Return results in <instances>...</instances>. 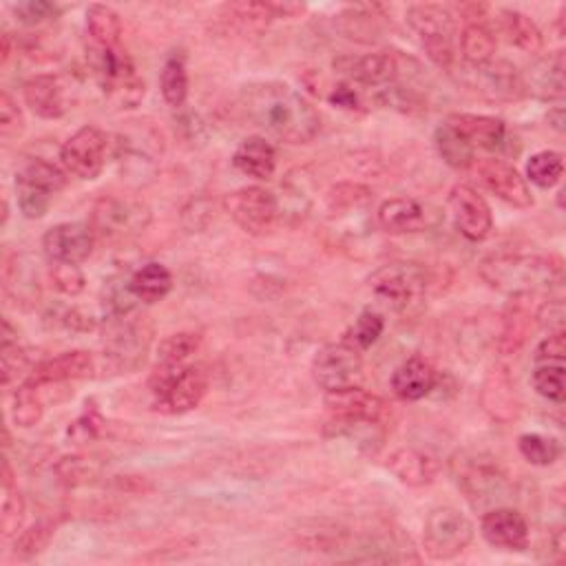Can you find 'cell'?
Here are the masks:
<instances>
[{
	"mask_svg": "<svg viewBox=\"0 0 566 566\" xmlns=\"http://www.w3.org/2000/svg\"><path fill=\"white\" fill-rule=\"evenodd\" d=\"M243 117L286 144H307L322 131V115L284 83H255L239 91Z\"/></svg>",
	"mask_w": 566,
	"mask_h": 566,
	"instance_id": "obj_1",
	"label": "cell"
},
{
	"mask_svg": "<svg viewBox=\"0 0 566 566\" xmlns=\"http://www.w3.org/2000/svg\"><path fill=\"white\" fill-rule=\"evenodd\" d=\"M480 277L487 286L505 294H536L562 284V260L555 255L498 253L480 264Z\"/></svg>",
	"mask_w": 566,
	"mask_h": 566,
	"instance_id": "obj_2",
	"label": "cell"
},
{
	"mask_svg": "<svg viewBox=\"0 0 566 566\" xmlns=\"http://www.w3.org/2000/svg\"><path fill=\"white\" fill-rule=\"evenodd\" d=\"M450 471L456 487L476 510L489 512L493 507H502L514 498V482L507 471L502 469L498 458L485 452H456L450 461Z\"/></svg>",
	"mask_w": 566,
	"mask_h": 566,
	"instance_id": "obj_3",
	"label": "cell"
},
{
	"mask_svg": "<svg viewBox=\"0 0 566 566\" xmlns=\"http://www.w3.org/2000/svg\"><path fill=\"white\" fill-rule=\"evenodd\" d=\"M87 55L93 78L115 109H136L142 102L147 85L127 51L122 47L102 49L91 45Z\"/></svg>",
	"mask_w": 566,
	"mask_h": 566,
	"instance_id": "obj_4",
	"label": "cell"
},
{
	"mask_svg": "<svg viewBox=\"0 0 566 566\" xmlns=\"http://www.w3.org/2000/svg\"><path fill=\"white\" fill-rule=\"evenodd\" d=\"M162 153L164 138L160 129L144 120L127 122V127L115 136V162L120 175L136 186L153 181L160 171Z\"/></svg>",
	"mask_w": 566,
	"mask_h": 566,
	"instance_id": "obj_5",
	"label": "cell"
},
{
	"mask_svg": "<svg viewBox=\"0 0 566 566\" xmlns=\"http://www.w3.org/2000/svg\"><path fill=\"white\" fill-rule=\"evenodd\" d=\"M410 29L416 34L420 47L436 67L456 70V21L454 14L433 3L412 5L405 14Z\"/></svg>",
	"mask_w": 566,
	"mask_h": 566,
	"instance_id": "obj_6",
	"label": "cell"
},
{
	"mask_svg": "<svg viewBox=\"0 0 566 566\" xmlns=\"http://www.w3.org/2000/svg\"><path fill=\"white\" fill-rule=\"evenodd\" d=\"M335 67L350 80L369 89H383L394 83H405L420 72V65L401 51H376L367 55H348L335 62Z\"/></svg>",
	"mask_w": 566,
	"mask_h": 566,
	"instance_id": "obj_7",
	"label": "cell"
},
{
	"mask_svg": "<svg viewBox=\"0 0 566 566\" xmlns=\"http://www.w3.org/2000/svg\"><path fill=\"white\" fill-rule=\"evenodd\" d=\"M474 533V523L461 510L436 507L423 525V549L436 562L454 559L471 544Z\"/></svg>",
	"mask_w": 566,
	"mask_h": 566,
	"instance_id": "obj_8",
	"label": "cell"
},
{
	"mask_svg": "<svg viewBox=\"0 0 566 566\" xmlns=\"http://www.w3.org/2000/svg\"><path fill=\"white\" fill-rule=\"evenodd\" d=\"M151 222V211L136 200H122L115 196L100 198L89 215V226L96 239L115 243L129 241L144 232Z\"/></svg>",
	"mask_w": 566,
	"mask_h": 566,
	"instance_id": "obj_9",
	"label": "cell"
},
{
	"mask_svg": "<svg viewBox=\"0 0 566 566\" xmlns=\"http://www.w3.org/2000/svg\"><path fill=\"white\" fill-rule=\"evenodd\" d=\"M151 343V326L142 319L127 317L109 319L104 332V359L117 374H129L144 365Z\"/></svg>",
	"mask_w": 566,
	"mask_h": 566,
	"instance_id": "obj_10",
	"label": "cell"
},
{
	"mask_svg": "<svg viewBox=\"0 0 566 566\" xmlns=\"http://www.w3.org/2000/svg\"><path fill=\"white\" fill-rule=\"evenodd\" d=\"M367 286L376 299H381L392 310H407L427 294L429 275L420 264L392 262L372 273Z\"/></svg>",
	"mask_w": 566,
	"mask_h": 566,
	"instance_id": "obj_11",
	"label": "cell"
},
{
	"mask_svg": "<svg viewBox=\"0 0 566 566\" xmlns=\"http://www.w3.org/2000/svg\"><path fill=\"white\" fill-rule=\"evenodd\" d=\"M458 80L489 102H518L527 96L523 74L507 60H489L485 65H461Z\"/></svg>",
	"mask_w": 566,
	"mask_h": 566,
	"instance_id": "obj_12",
	"label": "cell"
},
{
	"mask_svg": "<svg viewBox=\"0 0 566 566\" xmlns=\"http://www.w3.org/2000/svg\"><path fill=\"white\" fill-rule=\"evenodd\" d=\"M224 209L243 232L255 237L266 235L281 215L277 196L264 186L237 188V191L226 196Z\"/></svg>",
	"mask_w": 566,
	"mask_h": 566,
	"instance_id": "obj_13",
	"label": "cell"
},
{
	"mask_svg": "<svg viewBox=\"0 0 566 566\" xmlns=\"http://www.w3.org/2000/svg\"><path fill=\"white\" fill-rule=\"evenodd\" d=\"M361 376L363 352L345 339L324 345L312 361V379L326 392L352 388Z\"/></svg>",
	"mask_w": 566,
	"mask_h": 566,
	"instance_id": "obj_14",
	"label": "cell"
},
{
	"mask_svg": "<svg viewBox=\"0 0 566 566\" xmlns=\"http://www.w3.org/2000/svg\"><path fill=\"white\" fill-rule=\"evenodd\" d=\"M109 138L98 127L78 129L60 149V162L78 179H96L106 162Z\"/></svg>",
	"mask_w": 566,
	"mask_h": 566,
	"instance_id": "obj_15",
	"label": "cell"
},
{
	"mask_svg": "<svg viewBox=\"0 0 566 566\" xmlns=\"http://www.w3.org/2000/svg\"><path fill=\"white\" fill-rule=\"evenodd\" d=\"M96 235L89 224L65 222L55 224L42 235V250L51 264L80 266L93 253Z\"/></svg>",
	"mask_w": 566,
	"mask_h": 566,
	"instance_id": "obj_16",
	"label": "cell"
},
{
	"mask_svg": "<svg viewBox=\"0 0 566 566\" xmlns=\"http://www.w3.org/2000/svg\"><path fill=\"white\" fill-rule=\"evenodd\" d=\"M474 168H476L480 181L502 202H507L510 206H516V209L533 206V196H531V188H529L527 179L510 162L485 158V160H476Z\"/></svg>",
	"mask_w": 566,
	"mask_h": 566,
	"instance_id": "obj_17",
	"label": "cell"
},
{
	"mask_svg": "<svg viewBox=\"0 0 566 566\" xmlns=\"http://www.w3.org/2000/svg\"><path fill=\"white\" fill-rule=\"evenodd\" d=\"M450 211L458 232L469 241H482L493 230V215L485 198L469 184H456L450 193Z\"/></svg>",
	"mask_w": 566,
	"mask_h": 566,
	"instance_id": "obj_18",
	"label": "cell"
},
{
	"mask_svg": "<svg viewBox=\"0 0 566 566\" xmlns=\"http://www.w3.org/2000/svg\"><path fill=\"white\" fill-rule=\"evenodd\" d=\"M93 369H96V361L87 350H70L36 363L29 369L25 383L32 388H42V386L83 381L93 376Z\"/></svg>",
	"mask_w": 566,
	"mask_h": 566,
	"instance_id": "obj_19",
	"label": "cell"
},
{
	"mask_svg": "<svg viewBox=\"0 0 566 566\" xmlns=\"http://www.w3.org/2000/svg\"><path fill=\"white\" fill-rule=\"evenodd\" d=\"M482 538L502 551L525 553L531 542V531L525 516L512 507H493L482 514Z\"/></svg>",
	"mask_w": 566,
	"mask_h": 566,
	"instance_id": "obj_20",
	"label": "cell"
},
{
	"mask_svg": "<svg viewBox=\"0 0 566 566\" xmlns=\"http://www.w3.org/2000/svg\"><path fill=\"white\" fill-rule=\"evenodd\" d=\"M324 405L332 414V418H339V420L386 423V418L390 416V405L386 399L376 397L372 392H365L359 386L326 392Z\"/></svg>",
	"mask_w": 566,
	"mask_h": 566,
	"instance_id": "obj_21",
	"label": "cell"
},
{
	"mask_svg": "<svg viewBox=\"0 0 566 566\" xmlns=\"http://www.w3.org/2000/svg\"><path fill=\"white\" fill-rule=\"evenodd\" d=\"M525 91L544 102H559L566 96V58L564 51H551L536 58L523 74Z\"/></svg>",
	"mask_w": 566,
	"mask_h": 566,
	"instance_id": "obj_22",
	"label": "cell"
},
{
	"mask_svg": "<svg viewBox=\"0 0 566 566\" xmlns=\"http://www.w3.org/2000/svg\"><path fill=\"white\" fill-rule=\"evenodd\" d=\"M482 410L498 423H512L520 416V399L516 383L505 365H493L480 390Z\"/></svg>",
	"mask_w": 566,
	"mask_h": 566,
	"instance_id": "obj_23",
	"label": "cell"
},
{
	"mask_svg": "<svg viewBox=\"0 0 566 566\" xmlns=\"http://www.w3.org/2000/svg\"><path fill=\"white\" fill-rule=\"evenodd\" d=\"M209 392V374L202 367L188 365L179 379L160 397L153 401V410L160 414L177 416L196 410Z\"/></svg>",
	"mask_w": 566,
	"mask_h": 566,
	"instance_id": "obj_24",
	"label": "cell"
},
{
	"mask_svg": "<svg viewBox=\"0 0 566 566\" xmlns=\"http://www.w3.org/2000/svg\"><path fill=\"white\" fill-rule=\"evenodd\" d=\"M450 129H454L474 151H495L507 142V124L493 115L476 113H454L445 120Z\"/></svg>",
	"mask_w": 566,
	"mask_h": 566,
	"instance_id": "obj_25",
	"label": "cell"
},
{
	"mask_svg": "<svg viewBox=\"0 0 566 566\" xmlns=\"http://www.w3.org/2000/svg\"><path fill=\"white\" fill-rule=\"evenodd\" d=\"M533 294H512L505 312H502V330L498 337V350L505 356H514L523 350L536 322Z\"/></svg>",
	"mask_w": 566,
	"mask_h": 566,
	"instance_id": "obj_26",
	"label": "cell"
},
{
	"mask_svg": "<svg viewBox=\"0 0 566 566\" xmlns=\"http://www.w3.org/2000/svg\"><path fill=\"white\" fill-rule=\"evenodd\" d=\"M67 87L53 74H38L29 78L23 87L25 102L29 111L42 120H58L67 113Z\"/></svg>",
	"mask_w": 566,
	"mask_h": 566,
	"instance_id": "obj_27",
	"label": "cell"
},
{
	"mask_svg": "<svg viewBox=\"0 0 566 566\" xmlns=\"http://www.w3.org/2000/svg\"><path fill=\"white\" fill-rule=\"evenodd\" d=\"M436 383V369L420 356L407 359L392 376V390L401 401H420L433 392Z\"/></svg>",
	"mask_w": 566,
	"mask_h": 566,
	"instance_id": "obj_28",
	"label": "cell"
},
{
	"mask_svg": "<svg viewBox=\"0 0 566 566\" xmlns=\"http://www.w3.org/2000/svg\"><path fill=\"white\" fill-rule=\"evenodd\" d=\"M388 469L407 487H427L440 474V463L420 450L401 448L388 458Z\"/></svg>",
	"mask_w": 566,
	"mask_h": 566,
	"instance_id": "obj_29",
	"label": "cell"
},
{
	"mask_svg": "<svg viewBox=\"0 0 566 566\" xmlns=\"http://www.w3.org/2000/svg\"><path fill=\"white\" fill-rule=\"evenodd\" d=\"M376 222L390 235L418 232L427 224V211L412 198H392L376 211Z\"/></svg>",
	"mask_w": 566,
	"mask_h": 566,
	"instance_id": "obj_30",
	"label": "cell"
},
{
	"mask_svg": "<svg viewBox=\"0 0 566 566\" xmlns=\"http://www.w3.org/2000/svg\"><path fill=\"white\" fill-rule=\"evenodd\" d=\"M3 288L5 294L12 297L16 303L29 307L40 299V284L38 271L29 264L23 255H5L3 262Z\"/></svg>",
	"mask_w": 566,
	"mask_h": 566,
	"instance_id": "obj_31",
	"label": "cell"
},
{
	"mask_svg": "<svg viewBox=\"0 0 566 566\" xmlns=\"http://www.w3.org/2000/svg\"><path fill=\"white\" fill-rule=\"evenodd\" d=\"M232 164L239 173L253 177V179H260V181H266L275 175L277 151L266 138H260V136L248 138L237 147V151L232 155Z\"/></svg>",
	"mask_w": 566,
	"mask_h": 566,
	"instance_id": "obj_32",
	"label": "cell"
},
{
	"mask_svg": "<svg viewBox=\"0 0 566 566\" xmlns=\"http://www.w3.org/2000/svg\"><path fill=\"white\" fill-rule=\"evenodd\" d=\"M480 12L476 16H469L463 32H461V51L465 65H485V62L493 60L498 40L491 32V27L482 21Z\"/></svg>",
	"mask_w": 566,
	"mask_h": 566,
	"instance_id": "obj_33",
	"label": "cell"
},
{
	"mask_svg": "<svg viewBox=\"0 0 566 566\" xmlns=\"http://www.w3.org/2000/svg\"><path fill=\"white\" fill-rule=\"evenodd\" d=\"M129 288L138 301L158 303L173 290V275L166 266L151 262L129 277Z\"/></svg>",
	"mask_w": 566,
	"mask_h": 566,
	"instance_id": "obj_34",
	"label": "cell"
},
{
	"mask_svg": "<svg viewBox=\"0 0 566 566\" xmlns=\"http://www.w3.org/2000/svg\"><path fill=\"white\" fill-rule=\"evenodd\" d=\"M500 27L505 32L512 45L523 49L525 53H538L544 47V36L533 18L518 10H502L500 12Z\"/></svg>",
	"mask_w": 566,
	"mask_h": 566,
	"instance_id": "obj_35",
	"label": "cell"
},
{
	"mask_svg": "<svg viewBox=\"0 0 566 566\" xmlns=\"http://www.w3.org/2000/svg\"><path fill=\"white\" fill-rule=\"evenodd\" d=\"M87 36L93 47H102V49L120 47L122 21L117 12L106 5H91L87 10Z\"/></svg>",
	"mask_w": 566,
	"mask_h": 566,
	"instance_id": "obj_36",
	"label": "cell"
},
{
	"mask_svg": "<svg viewBox=\"0 0 566 566\" xmlns=\"http://www.w3.org/2000/svg\"><path fill=\"white\" fill-rule=\"evenodd\" d=\"M16 184H27L49 196H58L67 186V171L58 168L47 160H29L18 173Z\"/></svg>",
	"mask_w": 566,
	"mask_h": 566,
	"instance_id": "obj_37",
	"label": "cell"
},
{
	"mask_svg": "<svg viewBox=\"0 0 566 566\" xmlns=\"http://www.w3.org/2000/svg\"><path fill=\"white\" fill-rule=\"evenodd\" d=\"M0 367H3V388H10L21 376L29 374V356L18 343V332L3 322V348H0Z\"/></svg>",
	"mask_w": 566,
	"mask_h": 566,
	"instance_id": "obj_38",
	"label": "cell"
},
{
	"mask_svg": "<svg viewBox=\"0 0 566 566\" xmlns=\"http://www.w3.org/2000/svg\"><path fill=\"white\" fill-rule=\"evenodd\" d=\"M160 91L164 102L171 109H181L188 98V72H186V60L184 55L173 53L162 67L160 74Z\"/></svg>",
	"mask_w": 566,
	"mask_h": 566,
	"instance_id": "obj_39",
	"label": "cell"
},
{
	"mask_svg": "<svg viewBox=\"0 0 566 566\" xmlns=\"http://www.w3.org/2000/svg\"><path fill=\"white\" fill-rule=\"evenodd\" d=\"M433 142H436L438 155L443 158L445 164H450L452 168L465 171V168L474 166V162H476V151H474L454 129H450L445 122L440 124V127L436 129Z\"/></svg>",
	"mask_w": 566,
	"mask_h": 566,
	"instance_id": "obj_40",
	"label": "cell"
},
{
	"mask_svg": "<svg viewBox=\"0 0 566 566\" xmlns=\"http://www.w3.org/2000/svg\"><path fill=\"white\" fill-rule=\"evenodd\" d=\"M518 450L525 461L538 467H549L562 456V445L557 438L544 433H523L518 438Z\"/></svg>",
	"mask_w": 566,
	"mask_h": 566,
	"instance_id": "obj_41",
	"label": "cell"
},
{
	"mask_svg": "<svg viewBox=\"0 0 566 566\" xmlns=\"http://www.w3.org/2000/svg\"><path fill=\"white\" fill-rule=\"evenodd\" d=\"M372 202V188L365 184H354V181H341L332 186V191L328 193V211L332 215H343L356 209H363Z\"/></svg>",
	"mask_w": 566,
	"mask_h": 566,
	"instance_id": "obj_42",
	"label": "cell"
},
{
	"mask_svg": "<svg viewBox=\"0 0 566 566\" xmlns=\"http://www.w3.org/2000/svg\"><path fill=\"white\" fill-rule=\"evenodd\" d=\"M564 173V160L557 151H540L527 162V177L540 188H553L559 184Z\"/></svg>",
	"mask_w": 566,
	"mask_h": 566,
	"instance_id": "obj_43",
	"label": "cell"
},
{
	"mask_svg": "<svg viewBox=\"0 0 566 566\" xmlns=\"http://www.w3.org/2000/svg\"><path fill=\"white\" fill-rule=\"evenodd\" d=\"M376 102H379L381 106L394 109L399 113H407V115L423 113L427 109L425 98L407 83H394V85L379 89L376 91Z\"/></svg>",
	"mask_w": 566,
	"mask_h": 566,
	"instance_id": "obj_44",
	"label": "cell"
},
{
	"mask_svg": "<svg viewBox=\"0 0 566 566\" xmlns=\"http://www.w3.org/2000/svg\"><path fill=\"white\" fill-rule=\"evenodd\" d=\"M42 414H45V405L40 401L38 388L23 383L12 399V420L16 423V427L29 429L42 420Z\"/></svg>",
	"mask_w": 566,
	"mask_h": 566,
	"instance_id": "obj_45",
	"label": "cell"
},
{
	"mask_svg": "<svg viewBox=\"0 0 566 566\" xmlns=\"http://www.w3.org/2000/svg\"><path fill=\"white\" fill-rule=\"evenodd\" d=\"M531 383L540 397L562 403L566 397L564 363H536V369L531 374Z\"/></svg>",
	"mask_w": 566,
	"mask_h": 566,
	"instance_id": "obj_46",
	"label": "cell"
},
{
	"mask_svg": "<svg viewBox=\"0 0 566 566\" xmlns=\"http://www.w3.org/2000/svg\"><path fill=\"white\" fill-rule=\"evenodd\" d=\"M383 330H386V319L381 317V314L372 312V310H365V312L359 314V319L345 332L343 339L363 352V350L372 348L376 341H379Z\"/></svg>",
	"mask_w": 566,
	"mask_h": 566,
	"instance_id": "obj_47",
	"label": "cell"
},
{
	"mask_svg": "<svg viewBox=\"0 0 566 566\" xmlns=\"http://www.w3.org/2000/svg\"><path fill=\"white\" fill-rule=\"evenodd\" d=\"M202 345V335L198 332H175L160 341L158 361L164 363H186Z\"/></svg>",
	"mask_w": 566,
	"mask_h": 566,
	"instance_id": "obj_48",
	"label": "cell"
},
{
	"mask_svg": "<svg viewBox=\"0 0 566 566\" xmlns=\"http://www.w3.org/2000/svg\"><path fill=\"white\" fill-rule=\"evenodd\" d=\"M224 12L228 14V18H232V23H237L241 27L262 29V27L271 25L273 21H279L277 12H275V3H248V0H243V3L226 5Z\"/></svg>",
	"mask_w": 566,
	"mask_h": 566,
	"instance_id": "obj_49",
	"label": "cell"
},
{
	"mask_svg": "<svg viewBox=\"0 0 566 566\" xmlns=\"http://www.w3.org/2000/svg\"><path fill=\"white\" fill-rule=\"evenodd\" d=\"M55 527H58L55 520H38L29 529H25L21 536H16V551H14L16 557L32 559L38 553H42L47 549V544L51 542Z\"/></svg>",
	"mask_w": 566,
	"mask_h": 566,
	"instance_id": "obj_50",
	"label": "cell"
},
{
	"mask_svg": "<svg viewBox=\"0 0 566 566\" xmlns=\"http://www.w3.org/2000/svg\"><path fill=\"white\" fill-rule=\"evenodd\" d=\"M98 471H100V463L93 456H65L55 465L58 480L67 487L85 485L91 478H96Z\"/></svg>",
	"mask_w": 566,
	"mask_h": 566,
	"instance_id": "obj_51",
	"label": "cell"
},
{
	"mask_svg": "<svg viewBox=\"0 0 566 566\" xmlns=\"http://www.w3.org/2000/svg\"><path fill=\"white\" fill-rule=\"evenodd\" d=\"M5 502H3V516H0V527H3V538H14L23 529L25 523V498L18 489H8L5 491Z\"/></svg>",
	"mask_w": 566,
	"mask_h": 566,
	"instance_id": "obj_52",
	"label": "cell"
},
{
	"mask_svg": "<svg viewBox=\"0 0 566 566\" xmlns=\"http://www.w3.org/2000/svg\"><path fill=\"white\" fill-rule=\"evenodd\" d=\"M16 14V21L27 27H38L45 23H51L60 16V8L55 3H47V0H29V3H18L12 8Z\"/></svg>",
	"mask_w": 566,
	"mask_h": 566,
	"instance_id": "obj_53",
	"label": "cell"
},
{
	"mask_svg": "<svg viewBox=\"0 0 566 566\" xmlns=\"http://www.w3.org/2000/svg\"><path fill=\"white\" fill-rule=\"evenodd\" d=\"M16 200L18 209L27 219H40L47 215L53 196L40 191V188L27 186V184H16Z\"/></svg>",
	"mask_w": 566,
	"mask_h": 566,
	"instance_id": "obj_54",
	"label": "cell"
},
{
	"mask_svg": "<svg viewBox=\"0 0 566 566\" xmlns=\"http://www.w3.org/2000/svg\"><path fill=\"white\" fill-rule=\"evenodd\" d=\"M51 284L58 292L67 297H78L87 288V277L80 271V266L72 264H53L51 268Z\"/></svg>",
	"mask_w": 566,
	"mask_h": 566,
	"instance_id": "obj_55",
	"label": "cell"
},
{
	"mask_svg": "<svg viewBox=\"0 0 566 566\" xmlns=\"http://www.w3.org/2000/svg\"><path fill=\"white\" fill-rule=\"evenodd\" d=\"M25 129V117L18 102L12 98L10 91L0 93V136L3 140L18 138Z\"/></svg>",
	"mask_w": 566,
	"mask_h": 566,
	"instance_id": "obj_56",
	"label": "cell"
},
{
	"mask_svg": "<svg viewBox=\"0 0 566 566\" xmlns=\"http://www.w3.org/2000/svg\"><path fill=\"white\" fill-rule=\"evenodd\" d=\"M213 219V204L206 198H193L181 209V224L188 232L204 230Z\"/></svg>",
	"mask_w": 566,
	"mask_h": 566,
	"instance_id": "obj_57",
	"label": "cell"
},
{
	"mask_svg": "<svg viewBox=\"0 0 566 566\" xmlns=\"http://www.w3.org/2000/svg\"><path fill=\"white\" fill-rule=\"evenodd\" d=\"M102 416L96 410H87L78 420H74L67 429V436L72 438V443L76 445H87L91 440H96L102 431Z\"/></svg>",
	"mask_w": 566,
	"mask_h": 566,
	"instance_id": "obj_58",
	"label": "cell"
},
{
	"mask_svg": "<svg viewBox=\"0 0 566 566\" xmlns=\"http://www.w3.org/2000/svg\"><path fill=\"white\" fill-rule=\"evenodd\" d=\"M564 356H566V337H564V330H559V332H549V337L538 343L533 361L536 363H564Z\"/></svg>",
	"mask_w": 566,
	"mask_h": 566,
	"instance_id": "obj_59",
	"label": "cell"
},
{
	"mask_svg": "<svg viewBox=\"0 0 566 566\" xmlns=\"http://www.w3.org/2000/svg\"><path fill=\"white\" fill-rule=\"evenodd\" d=\"M58 322L62 328H67L72 332H89L96 328V322L87 317V314H83L78 307L62 310V317H58Z\"/></svg>",
	"mask_w": 566,
	"mask_h": 566,
	"instance_id": "obj_60",
	"label": "cell"
},
{
	"mask_svg": "<svg viewBox=\"0 0 566 566\" xmlns=\"http://www.w3.org/2000/svg\"><path fill=\"white\" fill-rule=\"evenodd\" d=\"M328 100H330V104H335V106H339V109H345V111H359V109L363 106L359 93H356L354 87L348 85V83L337 85V87L332 89V93L328 96Z\"/></svg>",
	"mask_w": 566,
	"mask_h": 566,
	"instance_id": "obj_61",
	"label": "cell"
},
{
	"mask_svg": "<svg viewBox=\"0 0 566 566\" xmlns=\"http://www.w3.org/2000/svg\"><path fill=\"white\" fill-rule=\"evenodd\" d=\"M549 120V127L555 129L557 134H564V124H566V113H564V106H555L549 111L546 115Z\"/></svg>",
	"mask_w": 566,
	"mask_h": 566,
	"instance_id": "obj_62",
	"label": "cell"
},
{
	"mask_svg": "<svg viewBox=\"0 0 566 566\" xmlns=\"http://www.w3.org/2000/svg\"><path fill=\"white\" fill-rule=\"evenodd\" d=\"M3 489L5 491L14 489V471H12V465H10L8 458L3 461Z\"/></svg>",
	"mask_w": 566,
	"mask_h": 566,
	"instance_id": "obj_63",
	"label": "cell"
},
{
	"mask_svg": "<svg viewBox=\"0 0 566 566\" xmlns=\"http://www.w3.org/2000/svg\"><path fill=\"white\" fill-rule=\"evenodd\" d=\"M10 55H12V36L3 34V65L10 60Z\"/></svg>",
	"mask_w": 566,
	"mask_h": 566,
	"instance_id": "obj_64",
	"label": "cell"
}]
</instances>
